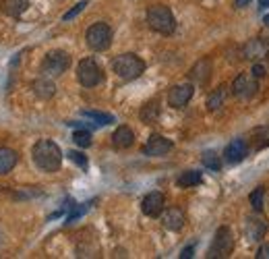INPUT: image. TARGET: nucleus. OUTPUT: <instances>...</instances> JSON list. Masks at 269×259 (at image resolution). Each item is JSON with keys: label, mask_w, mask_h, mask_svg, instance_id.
<instances>
[{"label": "nucleus", "mask_w": 269, "mask_h": 259, "mask_svg": "<svg viewBox=\"0 0 269 259\" xmlns=\"http://www.w3.org/2000/svg\"><path fill=\"white\" fill-rule=\"evenodd\" d=\"M33 162L42 172H56L62 164V151L52 139H40L31 149Z\"/></svg>", "instance_id": "1"}, {"label": "nucleus", "mask_w": 269, "mask_h": 259, "mask_svg": "<svg viewBox=\"0 0 269 259\" xmlns=\"http://www.w3.org/2000/svg\"><path fill=\"white\" fill-rule=\"evenodd\" d=\"M112 71L118 75L122 81H134V79H139L145 73V62L137 54L126 52V54H120V56H116L112 60Z\"/></svg>", "instance_id": "2"}, {"label": "nucleus", "mask_w": 269, "mask_h": 259, "mask_svg": "<svg viewBox=\"0 0 269 259\" xmlns=\"http://www.w3.org/2000/svg\"><path fill=\"white\" fill-rule=\"evenodd\" d=\"M147 25L154 29L156 33H162V36H172L176 29V19L172 11L164 7V5H154L147 11Z\"/></svg>", "instance_id": "3"}, {"label": "nucleus", "mask_w": 269, "mask_h": 259, "mask_svg": "<svg viewBox=\"0 0 269 259\" xmlns=\"http://www.w3.org/2000/svg\"><path fill=\"white\" fill-rule=\"evenodd\" d=\"M71 66V54L64 50H52L48 52L42 62V73L46 77H60L62 73L69 71Z\"/></svg>", "instance_id": "4"}, {"label": "nucleus", "mask_w": 269, "mask_h": 259, "mask_svg": "<svg viewBox=\"0 0 269 259\" xmlns=\"http://www.w3.org/2000/svg\"><path fill=\"white\" fill-rule=\"evenodd\" d=\"M85 42L93 52H104L110 48L112 44V27L104 21L93 23L87 31H85Z\"/></svg>", "instance_id": "5"}, {"label": "nucleus", "mask_w": 269, "mask_h": 259, "mask_svg": "<svg viewBox=\"0 0 269 259\" xmlns=\"http://www.w3.org/2000/svg\"><path fill=\"white\" fill-rule=\"evenodd\" d=\"M232 251H234V234H232V230L228 226H220L217 232H215V236H213V243L209 247L207 257L226 259V257L232 255Z\"/></svg>", "instance_id": "6"}, {"label": "nucleus", "mask_w": 269, "mask_h": 259, "mask_svg": "<svg viewBox=\"0 0 269 259\" xmlns=\"http://www.w3.org/2000/svg\"><path fill=\"white\" fill-rule=\"evenodd\" d=\"M77 79L83 88H95L104 81V71L95 58H83L77 66Z\"/></svg>", "instance_id": "7"}, {"label": "nucleus", "mask_w": 269, "mask_h": 259, "mask_svg": "<svg viewBox=\"0 0 269 259\" xmlns=\"http://www.w3.org/2000/svg\"><path fill=\"white\" fill-rule=\"evenodd\" d=\"M259 90L257 77H253L250 73H240L232 83V94L236 96L238 100H250Z\"/></svg>", "instance_id": "8"}, {"label": "nucleus", "mask_w": 269, "mask_h": 259, "mask_svg": "<svg viewBox=\"0 0 269 259\" xmlns=\"http://www.w3.org/2000/svg\"><path fill=\"white\" fill-rule=\"evenodd\" d=\"M193 94H195V85L193 83L174 85V88L168 92V104H170L172 108H184L191 102Z\"/></svg>", "instance_id": "9"}, {"label": "nucleus", "mask_w": 269, "mask_h": 259, "mask_svg": "<svg viewBox=\"0 0 269 259\" xmlns=\"http://www.w3.org/2000/svg\"><path fill=\"white\" fill-rule=\"evenodd\" d=\"M267 228H269L267 220L263 216H257V212H255V216H248L246 222H244V234H246L248 240H255V243H259V240L265 238Z\"/></svg>", "instance_id": "10"}, {"label": "nucleus", "mask_w": 269, "mask_h": 259, "mask_svg": "<svg viewBox=\"0 0 269 259\" xmlns=\"http://www.w3.org/2000/svg\"><path fill=\"white\" fill-rule=\"evenodd\" d=\"M174 143L164 135H151L147 143L143 145V153L149 158H158V155H166L168 151H172Z\"/></svg>", "instance_id": "11"}, {"label": "nucleus", "mask_w": 269, "mask_h": 259, "mask_svg": "<svg viewBox=\"0 0 269 259\" xmlns=\"http://www.w3.org/2000/svg\"><path fill=\"white\" fill-rule=\"evenodd\" d=\"M164 205H166V199H164V193L160 191H151L143 197L141 201V212L149 218H160L162 210H164Z\"/></svg>", "instance_id": "12"}, {"label": "nucleus", "mask_w": 269, "mask_h": 259, "mask_svg": "<svg viewBox=\"0 0 269 259\" xmlns=\"http://www.w3.org/2000/svg\"><path fill=\"white\" fill-rule=\"evenodd\" d=\"M211 71H213L211 58H201L189 71V79H191V83H197V85H207L209 77H211Z\"/></svg>", "instance_id": "13"}, {"label": "nucleus", "mask_w": 269, "mask_h": 259, "mask_svg": "<svg viewBox=\"0 0 269 259\" xmlns=\"http://www.w3.org/2000/svg\"><path fill=\"white\" fill-rule=\"evenodd\" d=\"M160 218H162V226L172 230V232H180L184 228V214H182L180 207H168V210H162Z\"/></svg>", "instance_id": "14"}, {"label": "nucleus", "mask_w": 269, "mask_h": 259, "mask_svg": "<svg viewBox=\"0 0 269 259\" xmlns=\"http://www.w3.org/2000/svg\"><path fill=\"white\" fill-rule=\"evenodd\" d=\"M267 52H269V42L265 38H253L242 48V54L246 60H261L267 56Z\"/></svg>", "instance_id": "15"}, {"label": "nucleus", "mask_w": 269, "mask_h": 259, "mask_svg": "<svg viewBox=\"0 0 269 259\" xmlns=\"http://www.w3.org/2000/svg\"><path fill=\"white\" fill-rule=\"evenodd\" d=\"M246 153H248V145L244 139H234L226 145L224 149V160L228 164H240L244 158H246Z\"/></svg>", "instance_id": "16"}, {"label": "nucleus", "mask_w": 269, "mask_h": 259, "mask_svg": "<svg viewBox=\"0 0 269 259\" xmlns=\"http://www.w3.org/2000/svg\"><path fill=\"white\" fill-rule=\"evenodd\" d=\"M31 90H33V94H36V98H40V100H52L54 94H56V85L50 77L42 75V77H38L36 81H33Z\"/></svg>", "instance_id": "17"}, {"label": "nucleus", "mask_w": 269, "mask_h": 259, "mask_svg": "<svg viewBox=\"0 0 269 259\" xmlns=\"http://www.w3.org/2000/svg\"><path fill=\"white\" fill-rule=\"evenodd\" d=\"M132 143H134V133H132L130 127L120 125L118 129L114 131V135H112V145H114L116 149H128Z\"/></svg>", "instance_id": "18"}, {"label": "nucleus", "mask_w": 269, "mask_h": 259, "mask_svg": "<svg viewBox=\"0 0 269 259\" xmlns=\"http://www.w3.org/2000/svg\"><path fill=\"white\" fill-rule=\"evenodd\" d=\"M228 92H230L228 85H220V88H215V90L207 96V102H205L207 110H209V112H217V110H220V108L224 106V104H226Z\"/></svg>", "instance_id": "19"}, {"label": "nucleus", "mask_w": 269, "mask_h": 259, "mask_svg": "<svg viewBox=\"0 0 269 259\" xmlns=\"http://www.w3.org/2000/svg\"><path fill=\"white\" fill-rule=\"evenodd\" d=\"M17 160H19V155H17L15 149L0 147V175H9V172L17 166Z\"/></svg>", "instance_id": "20"}, {"label": "nucleus", "mask_w": 269, "mask_h": 259, "mask_svg": "<svg viewBox=\"0 0 269 259\" xmlns=\"http://www.w3.org/2000/svg\"><path fill=\"white\" fill-rule=\"evenodd\" d=\"M139 116H141V120H143L145 125H154V123H158V118H160V100H151V102H147L145 106L141 108Z\"/></svg>", "instance_id": "21"}, {"label": "nucleus", "mask_w": 269, "mask_h": 259, "mask_svg": "<svg viewBox=\"0 0 269 259\" xmlns=\"http://www.w3.org/2000/svg\"><path fill=\"white\" fill-rule=\"evenodd\" d=\"M201 183H203V175H201L199 170H184L176 179V185L182 187V189H191V187H197Z\"/></svg>", "instance_id": "22"}, {"label": "nucleus", "mask_w": 269, "mask_h": 259, "mask_svg": "<svg viewBox=\"0 0 269 259\" xmlns=\"http://www.w3.org/2000/svg\"><path fill=\"white\" fill-rule=\"evenodd\" d=\"M27 7H29L27 0H5L3 11H5L9 17H15V19H19V17L27 11Z\"/></svg>", "instance_id": "23"}, {"label": "nucleus", "mask_w": 269, "mask_h": 259, "mask_svg": "<svg viewBox=\"0 0 269 259\" xmlns=\"http://www.w3.org/2000/svg\"><path fill=\"white\" fill-rule=\"evenodd\" d=\"M81 114L85 118H91L95 125L104 127V125H112L114 123V116L112 114H106V112H97V110H81Z\"/></svg>", "instance_id": "24"}, {"label": "nucleus", "mask_w": 269, "mask_h": 259, "mask_svg": "<svg viewBox=\"0 0 269 259\" xmlns=\"http://www.w3.org/2000/svg\"><path fill=\"white\" fill-rule=\"evenodd\" d=\"M201 162H203V166L205 168H209V170H213V172H217L222 168V160H220V155H217L215 151H203V155H201Z\"/></svg>", "instance_id": "25"}, {"label": "nucleus", "mask_w": 269, "mask_h": 259, "mask_svg": "<svg viewBox=\"0 0 269 259\" xmlns=\"http://www.w3.org/2000/svg\"><path fill=\"white\" fill-rule=\"evenodd\" d=\"M248 201H250V205H253V210L257 214H261L263 212V203H265V189L263 187H257L255 191L248 195Z\"/></svg>", "instance_id": "26"}, {"label": "nucleus", "mask_w": 269, "mask_h": 259, "mask_svg": "<svg viewBox=\"0 0 269 259\" xmlns=\"http://www.w3.org/2000/svg\"><path fill=\"white\" fill-rule=\"evenodd\" d=\"M73 141L79 145V147H89L91 145V133L89 131H75L73 133Z\"/></svg>", "instance_id": "27"}, {"label": "nucleus", "mask_w": 269, "mask_h": 259, "mask_svg": "<svg viewBox=\"0 0 269 259\" xmlns=\"http://www.w3.org/2000/svg\"><path fill=\"white\" fill-rule=\"evenodd\" d=\"M89 210V203H83V205H75L73 207V212L69 214V218H66V224H73L77 218H81L83 214H85Z\"/></svg>", "instance_id": "28"}, {"label": "nucleus", "mask_w": 269, "mask_h": 259, "mask_svg": "<svg viewBox=\"0 0 269 259\" xmlns=\"http://www.w3.org/2000/svg\"><path fill=\"white\" fill-rule=\"evenodd\" d=\"M85 7H87V0H81V3H77V5H75L71 11H69V13H66V15L62 17V19H64V21H71V19H75V17H77V15H79L83 9H85Z\"/></svg>", "instance_id": "29"}, {"label": "nucleus", "mask_w": 269, "mask_h": 259, "mask_svg": "<svg viewBox=\"0 0 269 259\" xmlns=\"http://www.w3.org/2000/svg\"><path fill=\"white\" fill-rule=\"evenodd\" d=\"M66 155H69V158H71V160H73V162H75L77 166H81L83 170L87 168V158H85V155H83L81 151H75V149H73V151H69V153H66Z\"/></svg>", "instance_id": "30"}, {"label": "nucleus", "mask_w": 269, "mask_h": 259, "mask_svg": "<svg viewBox=\"0 0 269 259\" xmlns=\"http://www.w3.org/2000/svg\"><path fill=\"white\" fill-rule=\"evenodd\" d=\"M250 75L257 77V79L265 77V75H267V66H265V64H261V62H255V64H253V68H250Z\"/></svg>", "instance_id": "31"}, {"label": "nucleus", "mask_w": 269, "mask_h": 259, "mask_svg": "<svg viewBox=\"0 0 269 259\" xmlns=\"http://www.w3.org/2000/svg\"><path fill=\"white\" fill-rule=\"evenodd\" d=\"M257 259H269V243L261 245L259 251H257Z\"/></svg>", "instance_id": "32"}, {"label": "nucleus", "mask_w": 269, "mask_h": 259, "mask_svg": "<svg viewBox=\"0 0 269 259\" xmlns=\"http://www.w3.org/2000/svg\"><path fill=\"white\" fill-rule=\"evenodd\" d=\"M193 253H195V247L191 245V247H187V249H182V253H180V259H189V257H193Z\"/></svg>", "instance_id": "33"}, {"label": "nucleus", "mask_w": 269, "mask_h": 259, "mask_svg": "<svg viewBox=\"0 0 269 259\" xmlns=\"http://www.w3.org/2000/svg\"><path fill=\"white\" fill-rule=\"evenodd\" d=\"M246 5H250V0H234V7L236 9H244Z\"/></svg>", "instance_id": "34"}, {"label": "nucleus", "mask_w": 269, "mask_h": 259, "mask_svg": "<svg viewBox=\"0 0 269 259\" xmlns=\"http://www.w3.org/2000/svg\"><path fill=\"white\" fill-rule=\"evenodd\" d=\"M259 5L261 9H269V0H259Z\"/></svg>", "instance_id": "35"}, {"label": "nucleus", "mask_w": 269, "mask_h": 259, "mask_svg": "<svg viewBox=\"0 0 269 259\" xmlns=\"http://www.w3.org/2000/svg\"><path fill=\"white\" fill-rule=\"evenodd\" d=\"M263 23H265V25H269V15H265V17H263Z\"/></svg>", "instance_id": "36"}]
</instances>
